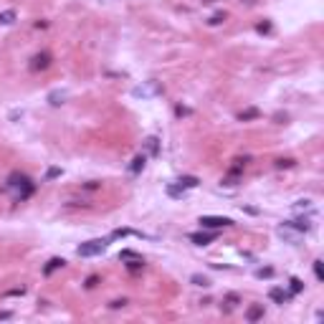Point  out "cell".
Wrapping results in <instances>:
<instances>
[{
  "mask_svg": "<svg viewBox=\"0 0 324 324\" xmlns=\"http://www.w3.org/2000/svg\"><path fill=\"white\" fill-rule=\"evenodd\" d=\"M8 190L13 193L15 200H26V198H31V193H33V183H31L28 175L13 172V175L8 177Z\"/></svg>",
  "mask_w": 324,
  "mask_h": 324,
  "instance_id": "cell-1",
  "label": "cell"
},
{
  "mask_svg": "<svg viewBox=\"0 0 324 324\" xmlns=\"http://www.w3.org/2000/svg\"><path fill=\"white\" fill-rule=\"evenodd\" d=\"M107 248H109V241H104V238H92V241L81 243L79 248H76V253H79L81 259H92V256H102Z\"/></svg>",
  "mask_w": 324,
  "mask_h": 324,
  "instance_id": "cell-2",
  "label": "cell"
},
{
  "mask_svg": "<svg viewBox=\"0 0 324 324\" xmlns=\"http://www.w3.org/2000/svg\"><path fill=\"white\" fill-rule=\"evenodd\" d=\"M162 94V84L160 81H142L139 86L132 89V96L135 99H154V96H160Z\"/></svg>",
  "mask_w": 324,
  "mask_h": 324,
  "instance_id": "cell-3",
  "label": "cell"
},
{
  "mask_svg": "<svg viewBox=\"0 0 324 324\" xmlns=\"http://www.w3.org/2000/svg\"><path fill=\"white\" fill-rule=\"evenodd\" d=\"M200 226H203V228H210V231H216V228L233 226V220L226 218V216H203V218H200Z\"/></svg>",
  "mask_w": 324,
  "mask_h": 324,
  "instance_id": "cell-4",
  "label": "cell"
},
{
  "mask_svg": "<svg viewBox=\"0 0 324 324\" xmlns=\"http://www.w3.org/2000/svg\"><path fill=\"white\" fill-rule=\"evenodd\" d=\"M276 233H278V236H281L284 241H289V243H299L301 238H304V233H301V231H296V228H294L289 220L284 223V226H278V231H276Z\"/></svg>",
  "mask_w": 324,
  "mask_h": 324,
  "instance_id": "cell-5",
  "label": "cell"
},
{
  "mask_svg": "<svg viewBox=\"0 0 324 324\" xmlns=\"http://www.w3.org/2000/svg\"><path fill=\"white\" fill-rule=\"evenodd\" d=\"M48 66H51V56L48 53H38V56H33V61H31L33 71H43V69H48Z\"/></svg>",
  "mask_w": 324,
  "mask_h": 324,
  "instance_id": "cell-6",
  "label": "cell"
},
{
  "mask_svg": "<svg viewBox=\"0 0 324 324\" xmlns=\"http://www.w3.org/2000/svg\"><path fill=\"white\" fill-rule=\"evenodd\" d=\"M190 241H193L195 246H208L216 241V233H208V231H200V233H193L190 236Z\"/></svg>",
  "mask_w": 324,
  "mask_h": 324,
  "instance_id": "cell-7",
  "label": "cell"
},
{
  "mask_svg": "<svg viewBox=\"0 0 324 324\" xmlns=\"http://www.w3.org/2000/svg\"><path fill=\"white\" fill-rule=\"evenodd\" d=\"M269 296L276 301V304H286V301L292 299V292H284V289H271Z\"/></svg>",
  "mask_w": 324,
  "mask_h": 324,
  "instance_id": "cell-8",
  "label": "cell"
},
{
  "mask_svg": "<svg viewBox=\"0 0 324 324\" xmlns=\"http://www.w3.org/2000/svg\"><path fill=\"white\" fill-rule=\"evenodd\" d=\"M263 317V307L261 304H253L248 311H246V319H248V322H259Z\"/></svg>",
  "mask_w": 324,
  "mask_h": 324,
  "instance_id": "cell-9",
  "label": "cell"
},
{
  "mask_svg": "<svg viewBox=\"0 0 324 324\" xmlns=\"http://www.w3.org/2000/svg\"><path fill=\"white\" fill-rule=\"evenodd\" d=\"M63 263H66L63 259H51V261L46 263V269H43V274H46V276H51V274H53L56 269H61V266H63Z\"/></svg>",
  "mask_w": 324,
  "mask_h": 324,
  "instance_id": "cell-10",
  "label": "cell"
},
{
  "mask_svg": "<svg viewBox=\"0 0 324 324\" xmlns=\"http://www.w3.org/2000/svg\"><path fill=\"white\" fill-rule=\"evenodd\" d=\"M144 160H147V157H144V154H137V157L135 160H132V165H129V172H139L142 170V167H144Z\"/></svg>",
  "mask_w": 324,
  "mask_h": 324,
  "instance_id": "cell-11",
  "label": "cell"
},
{
  "mask_svg": "<svg viewBox=\"0 0 324 324\" xmlns=\"http://www.w3.org/2000/svg\"><path fill=\"white\" fill-rule=\"evenodd\" d=\"M177 185H180L183 190H187V187H195V185H198V177H193V175H185V177H180V180H177Z\"/></svg>",
  "mask_w": 324,
  "mask_h": 324,
  "instance_id": "cell-12",
  "label": "cell"
},
{
  "mask_svg": "<svg viewBox=\"0 0 324 324\" xmlns=\"http://www.w3.org/2000/svg\"><path fill=\"white\" fill-rule=\"evenodd\" d=\"M259 117H261V111H259V109H246V111H241V114H238V119H241V122L259 119Z\"/></svg>",
  "mask_w": 324,
  "mask_h": 324,
  "instance_id": "cell-13",
  "label": "cell"
},
{
  "mask_svg": "<svg viewBox=\"0 0 324 324\" xmlns=\"http://www.w3.org/2000/svg\"><path fill=\"white\" fill-rule=\"evenodd\" d=\"M15 20V10H3L0 13V26H10Z\"/></svg>",
  "mask_w": 324,
  "mask_h": 324,
  "instance_id": "cell-14",
  "label": "cell"
},
{
  "mask_svg": "<svg viewBox=\"0 0 324 324\" xmlns=\"http://www.w3.org/2000/svg\"><path fill=\"white\" fill-rule=\"evenodd\" d=\"M69 96L66 92H51V96H48V102L53 104V107H59V104H63V99Z\"/></svg>",
  "mask_w": 324,
  "mask_h": 324,
  "instance_id": "cell-15",
  "label": "cell"
},
{
  "mask_svg": "<svg viewBox=\"0 0 324 324\" xmlns=\"http://www.w3.org/2000/svg\"><path fill=\"white\" fill-rule=\"evenodd\" d=\"M144 147H147L150 154H157V139H154V137H147V139H144Z\"/></svg>",
  "mask_w": 324,
  "mask_h": 324,
  "instance_id": "cell-16",
  "label": "cell"
},
{
  "mask_svg": "<svg viewBox=\"0 0 324 324\" xmlns=\"http://www.w3.org/2000/svg\"><path fill=\"white\" fill-rule=\"evenodd\" d=\"M190 281H193L195 286H203V289H205V286H210V281H208V276H200V274H195L193 278H190Z\"/></svg>",
  "mask_w": 324,
  "mask_h": 324,
  "instance_id": "cell-17",
  "label": "cell"
},
{
  "mask_svg": "<svg viewBox=\"0 0 324 324\" xmlns=\"http://www.w3.org/2000/svg\"><path fill=\"white\" fill-rule=\"evenodd\" d=\"M167 193H170L172 198H183V195H185V190H183L180 185H170V187H167Z\"/></svg>",
  "mask_w": 324,
  "mask_h": 324,
  "instance_id": "cell-18",
  "label": "cell"
},
{
  "mask_svg": "<svg viewBox=\"0 0 324 324\" xmlns=\"http://www.w3.org/2000/svg\"><path fill=\"white\" fill-rule=\"evenodd\" d=\"M289 284H292V294H299L301 289H304V284H301L299 278H292V281H289Z\"/></svg>",
  "mask_w": 324,
  "mask_h": 324,
  "instance_id": "cell-19",
  "label": "cell"
},
{
  "mask_svg": "<svg viewBox=\"0 0 324 324\" xmlns=\"http://www.w3.org/2000/svg\"><path fill=\"white\" fill-rule=\"evenodd\" d=\"M256 31H259V33H271V23H269V20H263V23L256 26Z\"/></svg>",
  "mask_w": 324,
  "mask_h": 324,
  "instance_id": "cell-20",
  "label": "cell"
},
{
  "mask_svg": "<svg viewBox=\"0 0 324 324\" xmlns=\"http://www.w3.org/2000/svg\"><path fill=\"white\" fill-rule=\"evenodd\" d=\"M294 210H311L309 200H299V205H294Z\"/></svg>",
  "mask_w": 324,
  "mask_h": 324,
  "instance_id": "cell-21",
  "label": "cell"
},
{
  "mask_svg": "<svg viewBox=\"0 0 324 324\" xmlns=\"http://www.w3.org/2000/svg\"><path fill=\"white\" fill-rule=\"evenodd\" d=\"M314 274H317V278H319V281L324 278V271H322V261H314Z\"/></svg>",
  "mask_w": 324,
  "mask_h": 324,
  "instance_id": "cell-22",
  "label": "cell"
},
{
  "mask_svg": "<svg viewBox=\"0 0 324 324\" xmlns=\"http://www.w3.org/2000/svg\"><path fill=\"white\" fill-rule=\"evenodd\" d=\"M223 18H226V15H223V13H218V15H213V18H210L208 23H210V26H218V23H223Z\"/></svg>",
  "mask_w": 324,
  "mask_h": 324,
  "instance_id": "cell-23",
  "label": "cell"
},
{
  "mask_svg": "<svg viewBox=\"0 0 324 324\" xmlns=\"http://www.w3.org/2000/svg\"><path fill=\"white\" fill-rule=\"evenodd\" d=\"M274 271L271 269H259V271H256V276H259V278H263V276H271Z\"/></svg>",
  "mask_w": 324,
  "mask_h": 324,
  "instance_id": "cell-24",
  "label": "cell"
},
{
  "mask_svg": "<svg viewBox=\"0 0 324 324\" xmlns=\"http://www.w3.org/2000/svg\"><path fill=\"white\" fill-rule=\"evenodd\" d=\"M294 165V160H278L276 162V167H292Z\"/></svg>",
  "mask_w": 324,
  "mask_h": 324,
  "instance_id": "cell-25",
  "label": "cell"
},
{
  "mask_svg": "<svg viewBox=\"0 0 324 324\" xmlns=\"http://www.w3.org/2000/svg\"><path fill=\"white\" fill-rule=\"evenodd\" d=\"M127 301L124 299H117V301H111V309H119V307H124Z\"/></svg>",
  "mask_w": 324,
  "mask_h": 324,
  "instance_id": "cell-26",
  "label": "cell"
},
{
  "mask_svg": "<svg viewBox=\"0 0 324 324\" xmlns=\"http://www.w3.org/2000/svg\"><path fill=\"white\" fill-rule=\"evenodd\" d=\"M59 175H61L59 167H51V170H48V177H59Z\"/></svg>",
  "mask_w": 324,
  "mask_h": 324,
  "instance_id": "cell-27",
  "label": "cell"
},
{
  "mask_svg": "<svg viewBox=\"0 0 324 324\" xmlns=\"http://www.w3.org/2000/svg\"><path fill=\"white\" fill-rule=\"evenodd\" d=\"M23 292H26V289H10L8 296H18V294H23Z\"/></svg>",
  "mask_w": 324,
  "mask_h": 324,
  "instance_id": "cell-28",
  "label": "cell"
},
{
  "mask_svg": "<svg viewBox=\"0 0 324 324\" xmlns=\"http://www.w3.org/2000/svg\"><path fill=\"white\" fill-rule=\"evenodd\" d=\"M96 281H99V278H96V276H92V278L86 281V286H89V289H94V286H96Z\"/></svg>",
  "mask_w": 324,
  "mask_h": 324,
  "instance_id": "cell-29",
  "label": "cell"
},
{
  "mask_svg": "<svg viewBox=\"0 0 324 324\" xmlns=\"http://www.w3.org/2000/svg\"><path fill=\"white\" fill-rule=\"evenodd\" d=\"M246 3H248V5H251V3H253V0H246Z\"/></svg>",
  "mask_w": 324,
  "mask_h": 324,
  "instance_id": "cell-30",
  "label": "cell"
}]
</instances>
